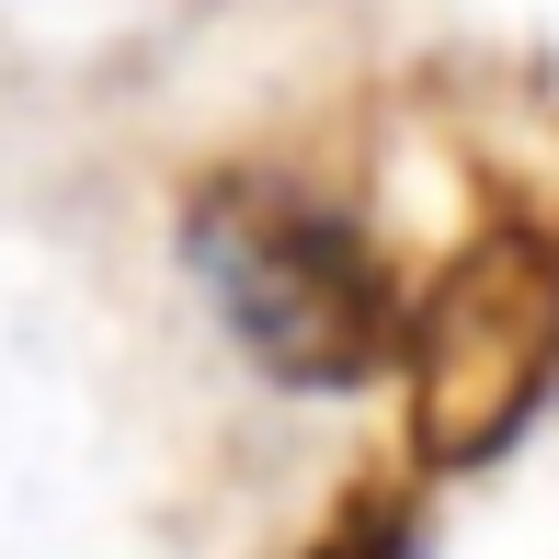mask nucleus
Instances as JSON below:
<instances>
[{
    "label": "nucleus",
    "instance_id": "f257e3e1",
    "mask_svg": "<svg viewBox=\"0 0 559 559\" xmlns=\"http://www.w3.org/2000/svg\"><path fill=\"white\" fill-rule=\"evenodd\" d=\"M183 251L263 377L377 389L400 366V286L332 194L286 183V171H217L183 206Z\"/></svg>",
    "mask_w": 559,
    "mask_h": 559
},
{
    "label": "nucleus",
    "instance_id": "f03ea898",
    "mask_svg": "<svg viewBox=\"0 0 559 559\" xmlns=\"http://www.w3.org/2000/svg\"><path fill=\"white\" fill-rule=\"evenodd\" d=\"M400 366H412V423L435 468L502 456L559 389V240L537 228L468 240L445 286L400 309Z\"/></svg>",
    "mask_w": 559,
    "mask_h": 559
}]
</instances>
